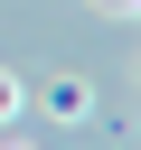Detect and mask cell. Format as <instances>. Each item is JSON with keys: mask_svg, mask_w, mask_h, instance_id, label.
I'll return each mask as SVG.
<instances>
[{"mask_svg": "<svg viewBox=\"0 0 141 150\" xmlns=\"http://www.w3.org/2000/svg\"><path fill=\"white\" fill-rule=\"evenodd\" d=\"M28 103H38V112H56V122H85V112H94V84H75V75H56V84H38Z\"/></svg>", "mask_w": 141, "mask_h": 150, "instance_id": "1", "label": "cell"}, {"mask_svg": "<svg viewBox=\"0 0 141 150\" xmlns=\"http://www.w3.org/2000/svg\"><path fill=\"white\" fill-rule=\"evenodd\" d=\"M19 112H28V84H19V75H0V122H19Z\"/></svg>", "mask_w": 141, "mask_h": 150, "instance_id": "2", "label": "cell"}, {"mask_svg": "<svg viewBox=\"0 0 141 150\" xmlns=\"http://www.w3.org/2000/svg\"><path fill=\"white\" fill-rule=\"evenodd\" d=\"M0 150H38V141H0Z\"/></svg>", "mask_w": 141, "mask_h": 150, "instance_id": "3", "label": "cell"}]
</instances>
